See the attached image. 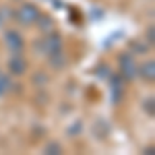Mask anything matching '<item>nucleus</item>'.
<instances>
[{
	"label": "nucleus",
	"instance_id": "1",
	"mask_svg": "<svg viewBox=\"0 0 155 155\" xmlns=\"http://www.w3.org/2000/svg\"><path fill=\"white\" fill-rule=\"evenodd\" d=\"M17 17H19L21 23H33L37 17H39V11H37L33 4H23L19 8V12H17Z\"/></svg>",
	"mask_w": 155,
	"mask_h": 155
},
{
	"label": "nucleus",
	"instance_id": "2",
	"mask_svg": "<svg viewBox=\"0 0 155 155\" xmlns=\"http://www.w3.org/2000/svg\"><path fill=\"white\" fill-rule=\"evenodd\" d=\"M6 41H8V46H11V50H15L17 54L23 50V41H21V37H19V33H6Z\"/></svg>",
	"mask_w": 155,
	"mask_h": 155
},
{
	"label": "nucleus",
	"instance_id": "3",
	"mask_svg": "<svg viewBox=\"0 0 155 155\" xmlns=\"http://www.w3.org/2000/svg\"><path fill=\"white\" fill-rule=\"evenodd\" d=\"M11 68H12V72H25V68H27V62H25L23 58H19V56H15V58L11 60Z\"/></svg>",
	"mask_w": 155,
	"mask_h": 155
},
{
	"label": "nucleus",
	"instance_id": "4",
	"mask_svg": "<svg viewBox=\"0 0 155 155\" xmlns=\"http://www.w3.org/2000/svg\"><path fill=\"white\" fill-rule=\"evenodd\" d=\"M143 77L149 79V81H153V62H149V64L143 66Z\"/></svg>",
	"mask_w": 155,
	"mask_h": 155
},
{
	"label": "nucleus",
	"instance_id": "5",
	"mask_svg": "<svg viewBox=\"0 0 155 155\" xmlns=\"http://www.w3.org/2000/svg\"><path fill=\"white\" fill-rule=\"evenodd\" d=\"M8 87H11L8 79H6V77L0 72V95H2V93H6V89H8Z\"/></svg>",
	"mask_w": 155,
	"mask_h": 155
}]
</instances>
